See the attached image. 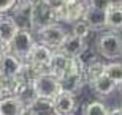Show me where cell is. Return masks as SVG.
Returning <instances> with one entry per match:
<instances>
[{
  "instance_id": "cell-22",
  "label": "cell",
  "mask_w": 122,
  "mask_h": 115,
  "mask_svg": "<svg viewBox=\"0 0 122 115\" xmlns=\"http://www.w3.org/2000/svg\"><path fill=\"white\" fill-rule=\"evenodd\" d=\"M10 52V44L8 43H5L3 40H0V57H3L5 54Z\"/></svg>"
},
{
  "instance_id": "cell-23",
  "label": "cell",
  "mask_w": 122,
  "mask_h": 115,
  "mask_svg": "<svg viewBox=\"0 0 122 115\" xmlns=\"http://www.w3.org/2000/svg\"><path fill=\"white\" fill-rule=\"evenodd\" d=\"M21 115H40V114L36 112V109L33 106H29V107H24V110Z\"/></svg>"
},
{
  "instance_id": "cell-21",
  "label": "cell",
  "mask_w": 122,
  "mask_h": 115,
  "mask_svg": "<svg viewBox=\"0 0 122 115\" xmlns=\"http://www.w3.org/2000/svg\"><path fill=\"white\" fill-rule=\"evenodd\" d=\"M87 2L91 6H95V8L105 9V11L109 9V0H87Z\"/></svg>"
},
{
  "instance_id": "cell-10",
  "label": "cell",
  "mask_w": 122,
  "mask_h": 115,
  "mask_svg": "<svg viewBox=\"0 0 122 115\" xmlns=\"http://www.w3.org/2000/svg\"><path fill=\"white\" fill-rule=\"evenodd\" d=\"M59 49L63 54H67L68 57L81 58V55L87 51V44H86L84 40H81V38H78V36L68 33L67 38H65V41L62 43V46H60Z\"/></svg>"
},
{
  "instance_id": "cell-11",
  "label": "cell",
  "mask_w": 122,
  "mask_h": 115,
  "mask_svg": "<svg viewBox=\"0 0 122 115\" xmlns=\"http://www.w3.org/2000/svg\"><path fill=\"white\" fill-rule=\"evenodd\" d=\"M82 21L91 27L92 32L94 30L95 32L97 30H103V28H106V11L89 5V6L86 8V13H84Z\"/></svg>"
},
{
  "instance_id": "cell-14",
  "label": "cell",
  "mask_w": 122,
  "mask_h": 115,
  "mask_svg": "<svg viewBox=\"0 0 122 115\" xmlns=\"http://www.w3.org/2000/svg\"><path fill=\"white\" fill-rule=\"evenodd\" d=\"M105 66L106 63L100 62V60H91L89 63H86L84 66V76H86V84L94 85V82L98 79L100 76L105 74Z\"/></svg>"
},
{
  "instance_id": "cell-26",
  "label": "cell",
  "mask_w": 122,
  "mask_h": 115,
  "mask_svg": "<svg viewBox=\"0 0 122 115\" xmlns=\"http://www.w3.org/2000/svg\"><path fill=\"white\" fill-rule=\"evenodd\" d=\"M46 2H49L52 6H59V5H62V3H65L67 0H46Z\"/></svg>"
},
{
  "instance_id": "cell-19",
  "label": "cell",
  "mask_w": 122,
  "mask_h": 115,
  "mask_svg": "<svg viewBox=\"0 0 122 115\" xmlns=\"http://www.w3.org/2000/svg\"><path fill=\"white\" fill-rule=\"evenodd\" d=\"M92 33V28L89 25H87L84 21H78V22L73 24L71 27V35L78 36V38H81V40H86V38H89V35Z\"/></svg>"
},
{
  "instance_id": "cell-4",
  "label": "cell",
  "mask_w": 122,
  "mask_h": 115,
  "mask_svg": "<svg viewBox=\"0 0 122 115\" xmlns=\"http://www.w3.org/2000/svg\"><path fill=\"white\" fill-rule=\"evenodd\" d=\"M97 51L103 58H119L122 57V36L114 32L103 33L97 40Z\"/></svg>"
},
{
  "instance_id": "cell-6",
  "label": "cell",
  "mask_w": 122,
  "mask_h": 115,
  "mask_svg": "<svg viewBox=\"0 0 122 115\" xmlns=\"http://www.w3.org/2000/svg\"><path fill=\"white\" fill-rule=\"evenodd\" d=\"M36 33H38V38H40L41 44L48 46L51 49H59L62 46V43L65 41L67 35H68L67 30L62 25H59L57 22L51 24V25L45 27V28H41Z\"/></svg>"
},
{
  "instance_id": "cell-15",
  "label": "cell",
  "mask_w": 122,
  "mask_h": 115,
  "mask_svg": "<svg viewBox=\"0 0 122 115\" xmlns=\"http://www.w3.org/2000/svg\"><path fill=\"white\" fill-rule=\"evenodd\" d=\"M92 87H94V90L98 93L100 96H106V95H111V93L116 90L117 84H116L113 79H109L106 74H103V76H100L98 79L95 80Z\"/></svg>"
},
{
  "instance_id": "cell-27",
  "label": "cell",
  "mask_w": 122,
  "mask_h": 115,
  "mask_svg": "<svg viewBox=\"0 0 122 115\" xmlns=\"http://www.w3.org/2000/svg\"><path fill=\"white\" fill-rule=\"evenodd\" d=\"M5 96H6V93H5V87H3V84H0V99H3Z\"/></svg>"
},
{
  "instance_id": "cell-16",
  "label": "cell",
  "mask_w": 122,
  "mask_h": 115,
  "mask_svg": "<svg viewBox=\"0 0 122 115\" xmlns=\"http://www.w3.org/2000/svg\"><path fill=\"white\" fill-rule=\"evenodd\" d=\"M106 27L111 30L122 28V8H111L106 11Z\"/></svg>"
},
{
  "instance_id": "cell-5",
  "label": "cell",
  "mask_w": 122,
  "mask_h": 115,
  "mask_svg": "<svg viewBox=\"0 0 122 115\" xmlns=\"http://www.w3.org/2000/svg\"><path fill=\"white\" fill-rule=\"evenodd\" d=\"M35 41L33 36L27 28H19V32L14 35V38L10 43V52L14 54L16 57H19L22 62H25L30 55V52L35 47Z\"/></svg>"
},
{
  "instance_id": "cell-3",
  "label": "cell",
  "mask_w": 122,
  "mask_h": 115,
  "mask_svg": "<svg viewBox=\"0 0 122 115\" xmlns=\"http://www.w3.org/2000/svg\"><path fill=\"white\" fill-rule=\"evenodd\" d=\"M87 6H89L87 0H67L65 3L59 5V6H54L57 22L62 21V22H67L73 25L75 22H78V21H81L84 18Z\"/></svg>"
},
{
  "instance_id": "cell-17",
  "label": "cell",
  "mask_w": 122,
  "mask_h": 115,
  "mask_svg": "<svg viewBox=\"0 0 122 115\" xmlns=\"http://www.w3.org/2000/svg\"><path fill=\"white\" fill-rule=\"evenodd\" d=\"M105 74L108 76L109 79H113L117 85L119 84L122 85V63H119V62L106 63V66H105Z\"/></svg>"
},
{
  "instance_id": "cell-13",
  "label": "cell",
  "mask_w": 122,
  "mask_h": 115,
  "mask_svg": "<svg viewBox=\"0 0 122 115\" xmlns=\"http://www.w3.org/2000/svg\"><path fill=\"white\" fill-rule=\"evenodd\" d=\"M24 107L22 101L16 96H5L0 99V115H21Z\"/></svg>"
},
{
  "instance_id": "cell-25",
  "label": "cell",
  "mask_w": 122,
  "mask_h": 115,
  "mask_svg": "<svg viewBox=\"0 0 122 115\" xmlns=\"http://www.w3.org/2000/svg\"><path fill=\"white\" fill-rule=\"evenodd\" d=\"M108 115H122V107H116L108 112Z\"/></svg>"
},
{
  "instance_id": "cell-18",
  "label": "cell",
  "mask_w": 122,
  "mask_h": 115,
  "mask_svg": "<svg viewBox=\"0 0 122 115\" xmlns=\"http://www.w3.org/2000/svg\"><path fill=\"white\" fill-rule=\"evenodd\" d=\"M108 107L105 106L103 102L100 101H92L89 102L84 110H82V115H108Z\"/></svg>"
},
{
  "instance_id": "cell-12",
  "label": "cell",
  "mask_w": 122,
  "mask_h": 115,
  "mask_svg": "<svg viewBox=\"0 0 122 115\" xmlns=\"http://www.w3.org/2000/svg\"><path fill=\"white\" fill-rule=\"evenodd\" d=\"M19 24L16 22L14 18L10 16H3L0 14V40H3L5 43H11V40L14 38V35L19 32Z\"/></svg>"
},
{
  "instance_id": "cell-20",
  "label": "cell",
  "mask_w": 122,
  "mask_h": 115,
  "mask_svg": "<svg viewBox=\"0 0 122 115\" xmlns=\"http://www.w3.org/2000/svg\"><path fill=\"white\" fill-rule=\"evenodd\" d=\"M16 3H18V0H0V14L13 11Z\"/></svg>"
},
{
  "instance_id": "cell-9",
  "label": "cell",
  "mask_w": 122,
  "mask_h": 115,
  "mask_svg": "<svg viewBox=\"0 0 122 115\" xmlns=\"http://www.w3.org/2000/svg\"><path fill=\"white\" fill-rule=\"evenodd\" d=\"M71 57H68L67 54H63L60 49H57L52 57H51V62H49V66H48V73L54 74L56 77L62 79L63 76L67 74L70 71V66H71Z\"/></svg>"
},
{
  "instance_id": "cell-2",
  "label": "cell",
  "mask_w": 122,
  "mask_h": 115,
  "mask_svg": "<svg viewBox=\"0 0 122 115\" xmlns=\"http://www.w3.org/2000/svg\"><path fill=\"white\" fill-rule=\"evenodd\" d=\"M32 90L36 95V98L54 101L62 93V85L59 77H56L51 73H43L32 80Z\"/></svg>"
},
{
  "instance_id": "cell-24",
  "label": "cell",
  "mask_w": 122,
  "mask_h": 115,
  "mask_svg": "<svg viewBox=\"0 0 122 115\" xmlns=\"http://www.w3.org/2000/svg\"><path fill=\"white\" fill-rule=\"evenodd\" d=\"M111 8H122V0H109V9Z\"/></svg>"
},
{
  "instance_id": "cell-8",
  "label": "cell",
  "mask_w": 122,
  "mask_h": 115,
  "mask_svg": "<svg viewBox=\"0 0 122 115\" xmlns=\"http://www.w3.org/2000/svg\"><path fill=\"white\" fill-rule=\"evenodd\" d=\"M78 110V99L73 93L62 92L52 101V114L56 115H75Z\"/></svg>"
},
{
  "instance_id": "cell-1",
  "label": "cell",
  "mask_w": 122,
  "mask_h": 115,
  "mask_svg": "<svg viewBox=\"0 0 122 115\" xmlns=\"http://www.w3.org/2000/svg\"><path fill=\"white\" fill-rule=\"evenodd\" d=\"M57 22L56 8L46 0H36L33 2L29 9V25L33 30H41L51 24Z\"/></svg>"
},
{
  "instance_id": "cell-7",
  "label": "cell",
  "mask_w": 122,
  "mask_h": 115,
  "mask_svg": "<svg viewBox=\"0 0 122 115\" xmlns=\"http://www.w3.org/2000/svg\"><path fill=\"white\" fill-rule=\"evenodd\" d=\"M24 62L14 54L8 52L0 57V84H5L8 79H13L22 73Z\"/></svg>"
}]
</instances>
